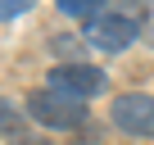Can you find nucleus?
I'll return each instance as SVG.
<instances>
[{"label":"nucleus","instance_id":"obj_9","mask_svg":"<svg viewBox=\"0 0 154 145\" xmlns=\"http://www.w3.org/2000/svg\"><path fill=\"white\" fill-rule=\"evenodd\" d=\"M9 145H54V140H50V136H14Z\"/></svg>","mask_w":154,"mask_h":145},{"label":"nucleus","instance_id":"obj_8","mask_svg":"<svg viewBox=\"0 0 154 145\" xmlns=\"http://www.w3.org/2000/svg\"><path fill=\"white\" fill-rule=\"evenodd\" d=\"M27 9V0H0V18H18Z\"/></svg>","mask_w":154,"mask_h":145},{"label":"nucleus","instance_id":"obj_1","mask_svg":"<svg viewBox=\"0 0 154 145\" xmlns=\"http://www.w3.org/2000/svg\"><path fill=\"white\" fill-rule=\"evenodd\" d=\"M82 41L104 50V54H122L131 41H140V18L127 14V9H100L95 18H86Z\"/></svg>","mask_w":154,"mask_h":145},{"label":"nucleus","instance_id":"obj_4","mask_svg":"<svg viewBox=\"0 0 154 145\" xmlns=\"http://www.w3.org/2000/svg\"><path fill=\"white\" fill-rule=\"evenodd\" d=\"M104 68H95V63H54L50 68V91H59V95H68V100H91V95H100L104 91Z\"/></svg>","mask_w":154,"mask_h":145},{"label":"nucleus","instance_id":"obj_5","mask_svg":"<svg viewBox=\"0 0 154 145\" xmlns=\"http://www.w3.org/2000/svg\"><path fill=\"white\" fill-rule=\"evenodd\" d=\"M50 45H54V54H59V63H82L77 54H82V45H86V41H82V36H72V32H63V36H54Z\"/></svg>","mask_w":154,"mask_h":145},{"label":"nucleus","instance_id":"obj_2","mask_svg":"<svg viewBox=\"0 0 154 145\" xmlns=\"http://www.w3.org/2000/svg\"><path fill=\"white\" fill-rule=\"evenodd\" d=\"M27 113H32V122H41L50 131H77L86 122V104L82 100H68V95H59L50 86H41V91L27 95Z\"/></svg>","mask_w":154,"mask_h":145},{"label":"nucleus","instance_id":"obj_3","mask_svg":"<svg viewBox=\"0 0 154 145\" xmlns=\"http://www.w3.org/2000/svg\"><path fill=\"white\" fill-rule=\"evenodd\" d=\"M109 122L131 140H154V95L149 91H122L109 104Z\"/></svg>","mask_w":154,"mask_h":145},{"label":"nucleus","instance_id":"obj_6","mask_svg":"<svg viewBox=\"0 0 154 145\" xmlns=\"http://www.w3.org/2000/svg\"><path fill=\"white\" fill-rule=\"evenodd\" d=\"M18 122H23V113H18V104L0 95V136H18Z\"/></svg>","mask_w":154,"mask_h":145},{"label":"nucleus","instance_id":"obj_7","mask_svg":"<svg viewBox=\"0 0 154 145\" xmlns=\"http://www.w3.org/2000/svg\"><path fill=\"white\" fill-rule=\"evenodd\" d=\"M59 9H63L68 18H82V23H86V18L100 14V0H59Z\"/></svg>","mask_w":154,"mask_h":145}]
</instances>
